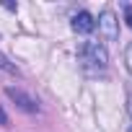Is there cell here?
<instances>
[{"label": "cell", "instance_id": "obj_1", "mask_svg": "<svg viewBox=\"0 0 132 132\" xmlns=\"http://www.w3.org/2000/svg\"><path fill=\"white\" fill-rule=\"evenodd\" d=\"M78 62L86 75L91 78H98L106 73L109 68V54H106V47L101 42H83L78 47Z\"/></svg>", "mask_w": 132, "mask_h": 132}, {"label": "cell", "instance_id": "obj_2", "mask_svg": "<svg viewBox=\"0 0 132 132\" xmlns=\"http://www.w3.org/2000/svg\"><path fill=\"white\" fill-rule=\"evenodd\" d=\"M70 26H73V31H75V34H91V31L96 29V18H93L88 11H80V13H75V16H73Z\"/></svg>", "mask_w": 132, "mask_h": 132}, {"label": "cell", "instance_id": "obj_3", "mask_svg": "<svg viewBox=\"0 0 132 132\" xmlns=\"http://www.w3.org/2000/svg\"><path fill=\"white\" fill-rule=\"evenodd\" d=\"M119 21H117V16L111 13V11H104L101 13V18H98V29L104 31V36L109 39V42H114L117 36H119V26H117Z\"/></svg>", "mask_w": 132, "mask_h": 132}, {"label": "cell", "instance_id": "obj_4", "mask_svg": "<svg viewBox=\"0 0 132 132\" xmlns=\"http://www.w3.org/2000/svg\"><path fill=\"white\" fill-rule=\"evenodd\" d=\"M5 93H8V98H13V101H16L23 111H29V114H34V111L39 109V104H36L31 96H26L21 88H5Z\"/></svg>", "mask_w": 132, "mask_h": 132}, {"label": "cell", "instance_id": "obj_5", "mask_svg": "<svg viewBox=\"0 0 132 132\" xmlns=\"http://www.w3.org/2000/svg\"><path fill=\"white\" fill-rule=\"evenodd\" d=\"M0 73H5V75H16V78H18V68H16V65H13L3 52H0Z\"/></svg>", "mask_w": 132, "mask_h": 132}, {"label": "cell", "instance_id": "obj_6", "mask_svg": "<svg viewBox=\"0 0 132 132\" xmlns=\"http://www.w3.org/2000/svg\"><path fill=\"white\" fill-rule=\"evenodd\" d=\"M124 21L132 26V5H124Z\"/></svg>", "mask_w": 132, "mask_h": 132}, {"label": "cell", "instance_id": "obj_7", "mask_svg": "<svg viewBox=\"0 0 132 132\" xmlns=\"http://www.w3.org/2000/svg\"><path fill=\"white\" fill-rule=\"evenodd\" d=\"M127 68H129V73H132V44L127 47Z\"/></svg>", "mask_w": 132, "mask_h": 132}, {"label": "cell", "instance_id": "obj_8", "mask_svg": "<svg viewBox=\"0 0 132 132\" xmlns=\"http://www.w3.org/2000/svg\"><path fill=\"white\" fill-rule=\"evenodd\" d=\"M0 124H8V117H5V111H3V106H0Z\"/></svg>", "mask_w": 132, "mask_h": 132}, {"label": "cell", "instance_id": "obj_9", "mask_svg": "<svg viewBox=\"0 0 132 132\" xmlns=\"http://www.w3.org/2000/svg\"><path fill=\"white\" fill-rule=\"evenodd\" d=\"M127 101H129V117H132V93L127 96Z\"/></svg>", "mask_w": 132, "mask_h": 132}]
</instances>
